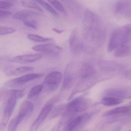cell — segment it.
I'll return each mask as SVG.
<instances>
[{"instance_id": "obj_38", "label": "cell", "mask_w": 131, "mask_h": 131, "mask_svg": "<svg viewBox=\"0 0 131 131\" xmlns=\"http://www.w3.org/2000/svg\"><path fill=\"white\" fill-rule=\"evenodd\" d=\"M131 131V129H130V130H128V131Z\"/></svg>"}, {"instance_id": "obj_1", "label": "cell", "mask_w": 131, "mask_h": 131, "mask_svg": "<svg viewBox=\"0 0 131 131\" xmlns=\"http://www.w3.org/2000/svg\"><path fill=\"white\" fill-rule=\"evenodd\" d=\"M83 35L90 44L92 52L105 41L106 30L102 19L90 10L85 12L83 20Z\"/></svg>"}, {"instance_id": "obj_28", "label": "cell", "mask_w": 131, "mask_h": 131, "mask_svg": "<svg viewBox=\"0 0 131 131\" xmlns=\"http://www.w3.org/2000/svg\"><path fill=\"white\" fill-rule=\"evenodd\" d=\"M48 2L50 3V4H52L57 10L63 13H66L65 8L60 1H49Z\"/></svg>"}, {"instance_id": "obj_31", "label": "cell", "mask_w": 131, "mask_h": 131, "mask_svg": "<svg viewBox=\"0 0 131 131\" xmlns=\"http://www.w3.org/2000/svg\"><path fill=\"white\" fill-rule=\"evenodd\" d=\"M24 24L27 27H30L34 29L37 28V24L35 20H25L23 21Z\"/></svg>"}, {"instance_id": "obj_10", "label": "cell", "mask_w": 131, "mask_h": 131, "mask_svg": "<svg viewBox=\"0 0 131 131\" xmlns=\"http://www.w3.org/2000/svg\"><path fill=\"white\" fill-rule=\"evenodd\" d=\"M43 76V74L41 73H32L26 74L20 77L9 80L5 83L4 85L7 87L10 88L21 86L30 81L40 78Z\"/></svg>"}, {"instance_id": "obj_40", "label": "cell", "mask_w": 131, "mask_h": 131, "mask_svg": "<svg viewBox=\"0 0 131 131\" xmlns=\"http://www.w3.org/2000/svg\"></svg>"}, {"instance_id": "obj_29", "label": "cell", "mask_w": 131, "mask_h": 131, "mask_svg": "<svg viewBox=\"0 0 131 131\" xmlns=\"http://www.w3.org/2000/svg\"><path fill=\"white\" fill-rule=\"evenodd\" d=\"M0 28H1V31H0L1 36H4V35L13 33L16 31L15 29L9 27L1 26Z\"/></svg>"}, {"instance_id": "obj_6", "label": "cell", "mask_w": 131, "mask_h": 131, "mask_svg": "<svg viewBox=\"0 0 131 131\" xmlns=\"http://www.w3.org/2000/svg\"><path fill=\"white\" fill-rule=\"evenodd\" d=\"M93 114L84 113L70 119L65 124L62 131H79L90 119Z\"/></svg>"}, {"instance_id": "obj_3", "label": "cell", "mask_w": 131, "mask_h": 131, "mask_svg": "<svg viewBox=\"0 0 131 131\" xmlns=\"http://www.w3.org/2000/svg\"><path fill=\"white\" fill-rule=\"evenodd\" d=\"M90 102L88 99L80 96L71 100L66 105V109L60 121L62 124L83 112L89 108Z\"/></svg>"}, {"instance_id": "obj_12", "label": "cell", "mask_w": 131, "mask_h": 131, "mask_svg": "<svg viewBox=\"0 0 131 131\" xmlns=\"http://www.w3.org/2000/svg\"><path fill=\"white\" fill-rule=\"evenodd\" d=\"M32 49L37 52H40L45 55L51 56H57L62 52V47L53 43H46L34 46Z\"/></svg>"}, {"instance_id": "obj_16", "label": "cell", "mask_w": 131, "mask_h": 131, "mask_svg": "<svg viewBox=\"0 0 131 131\" xmlns=\"http://www.w3.org/2000/svg\"><path fill=\"white\" fill-rule=\"evenodd\" d=\"M105 94L107 96L122 98H131V90L126 88H115L107 90Z\"/></svg>"}, {"instance_id": "obj_7", "label": "cell", "mask_w": 131, "mask_h": 131, "mask_svg": "<svg viewBox=\"0 0 131 131\" xmlns=\"http://www.w3.org/2000/svg\"><path fill=\"white\" fill-rule=\"evenodd\" d=\"M62 79V74L59 71L49 73L44 79L42 85L46 91H54L58 88Z\"/></svg>"}, {"instance_id": "obj_36", "label": "cell", "mask_w": 131, "mask_h": 131, "mask_svg": "<svg viewBox=\"0 0 131 131\" xmlns=\"http://www.w3.org/2000/svg\"><path fill=\"white\" fill-rule=\"evenodd\" d=\"M53 30L54 31V32H56L57 33L60 34L61 33H62L63 32H64V30H60L58 29H53Z\"/></svg>"}, {"instance_id": "obj_33", "label": "cell", "mask_w": 131, "mask_h": 131, "mask_svg": "<svg viewBox=\"0 0 131 131\" xmlns=\"http://www.w3.org/2000/svg\"><path fill=\"white\" fill-rule=\"evenodd\" d=\"M11 12L6 11L1 9L0 10V19H4L5 18H7L9 16L11 15Z\"/></svg>"}, {"instance_id": "obj_39", "label": "cell", "mask_w": 131, "mask_h": 131, "mask_svg": "<svg viewBox=\"0 0 131 131\" xmlns=\"http://www.w3.org/2000/svg\"></svg>"}, {"instance_id": "obj_24", "label": "cell", "mask_w": 131, "mask_h": 131, "mask_svg": "<svg viewBox=\"0 0 131 131\" xmlns=\"http://www.w3.org/2000/svg\"><path fill=\"white\" fill-rule=\"evenodd\" d=\"M35 2L42 6L49 13L56 17L59 16V14L57 12L53 9V7L47 2L44 1H35Z\"/></svg>"}, {"instance_id": "obj_19", "label": "cell", "mask_w": 131, "mask_h": 131, "mask_svg": "<svg viewBox=\"0 0 131 131\" xmlns=\"http://www.w3.org/2000/svg\"><path fill=\"white\" fill-rule=\"evenodd\" d=\"M40 15L37 11L31 10H23L18 11L14 14L13 18L15 19L25 20L29 17Z\"/></svg>"}, {"instance_id": "obj_35", "label": "cell", "mask_w": 131, "mask_h": 131, "mask_svg": "<svg viewBox=\"0 0 131 131\" xmlns=\"http://www.w3.org/2000/svg\"><path fill=\"white\" fill-rule=\"evenodd\" d=\"M125 75L127 79L131 80V69L126 72Z\"/></svg>"}, {"instance_id": "obj_32", "label": "cell", "mask_w": 131, "mask_h": 131, "mask_svg": "<svg viewBox=\"0 0 131 131\" xmlns=\"http://www.w3.org/2000/svg\"><path fill=\"white\" fill-rule=\"evenodd\" d=\"M12 3L9 1H0V9L1 10L8 9L12 7Z\"/></svg>"}, {"instance_id": "obj_4", "label": "cell", "mask_w": 131, "mask_h": 131, "mask_svg": "<svg viewBox=\"0 0 131 131\" xmlns=\"http://www.w3.org/2000/svg\"><path fill=\"white\" fill-rule=\"evenodd\" d=\"M3 92L8 95L4 110L3 115L1 122V131L6 128L9 123L10 118L13 113L18 99L22 98L24 95V91L23 90H3Z\"/></svg>"}, {"instance_id": "obj_37", "label": "cell", "mask_w": 131, "mask_h": 131, "mask_svg": "<svg viewBox=\"0 0 131 131\" xmlns=\"http://www.w3.org/2000/svg\"><path fill=\"white\" fill-rule=\"evenodd\" d=\"M121 129V127H118L114 129L113 130V131H120Z\"/></svg>"}, {"instance_id": "obj_18", "label": "cell", "mask_w": 131, "mask_h": 131, "mask_svg": "<svg viewBox=\"0 0 131 131\" xmlns=\"http://www.w3.org/2000/svg\"><path fill=\"white\" fill-rule=\"evenodd\" d=\"M40 54H30L17 56L11 59L10 61L17 63H29L37 61L41 59Z\"/></svg>"}, {"instance_id": "obj_9", "label": "cell", "mask_w": 131, "mask_h": 131, "mask_svg": "<svg viewBox=\"0 0 131 131\" xmlns=\"http://www.w3.org/2000/svg\"><path fill=\"white\" fill-rule=\"evenodd\" d=\"M76 78L75 67L72 63H70L67 65L64 72L61 91H64L72 88L75 82Z\"/></svg>"}, {"instance_id": "obj_13", "label": "cell", "mask_w": 131, "mask_h": 131, "mask_svg": "<svg viewBox=\"0 0 131 131\" xmlns=\"http://www.w3.org/2000/svg\"><path fill=\"white\" fill-rule=\"evenodd\" d=\"M34 108L32 103L29 100H24L22 103L18 114L15 117L19 124H20L24 119L30 115L33 111Z\"/></svg>"}, {"instance_id": "obj_22", "label": "cell", "mask_w": 131, "mask_h": 131, "mask_svg": "<svg viewBox=\"0 0 131 131\" xmlns=\"http://www.w3.org/2000/svg\"><path fill=\"white\" fill-rule=\"evenodd\" d=\"M99 65L102 70L105 72H113L118 68V64L114 62H101Z\"/></svg>"}, {"instance_id": "obj_26", "label": "cell", "mask_w": 131, "mask_h": 131, "mask_svg": "<svg viewBox=\"0 0 131 131\" xmlns=\"http://www.w3.org/2000/svg\"><path fill=\"white\" fill-rule=\"evenodd\" d=\"M21 5L25 7H28L30 9H32L38 10L40 12H43L42 9L35 3L34 1H20Z\"/></svg>"}, {"instance_id": "obj_15", "label": "cell", "mask_w": 131, "mask_h": 131, "mask_svg": "<svg viewBox=\"0 0 131 131\" xmlns=\"http://www.w3.org/2000/svg\"><path fill=\"white\" fill-rule=\"evenodd\" d=\"M131 106H123L117 107L111 110L105 112L103 116L104 117L111 116H122L131 117Z\"/></svg>"}, {"instance_id": "obj_17", "label": "cell", "mask_w": 131, "mask_h": 131, "mask_svg": "<svg viewBox=\"0 0 131 131\" xmlns=\"http://www.w3.org/2000/svg\"><path fill=\"white\" fill-rule=\"evenodd\" d=\"M96 73L94 67L89 63H85L81 66L79 71L80 79H90L95 76Z\"/></svg>"}, {"instance_id": "obj_34", "label": "cell", "mask_w": 131, "mask_h": 131, "mask_svg": "<svg viewBox=\"0 0 131 131\" xmlns=\"http://www.w3.org/2000/svg\"><path fill=\"white\" fill-rule=\"evenodd\" d=\"M62 122L60 120L59 122H58L51 129L50 131H60V127L62 125Z\"/></svg>"}, {"instance_id": "obj_20", "label": "cell", "mask_w": 131, "mask_h": 131, "mask_svg": "<svg viewBox=\"0 0 131 131\" xmlns=\"http://www.w3.org/2000/svg\"><path fill=\"white\" fill-rule=\"evenodd\" d=\"M124 99L113 96H105L101 100V104L105 106L116 105L124 102Z\"/></svg>"}, {"instance_id": "obj_23", "label": "cell", "mask_w": 131, "mask_h": 131, "mask_svg": "<svg viewBox=\"0 0 131 131\" xmlns=\"http://www.w3.org/2000/svg\"><path fill=\"white\" fill-rule=\"evenodd\" d=\"M43 89V86L42 85L35 86L30 90L27 96L28 99H31L38 96L41 93Z\"/></svg>"}, {"instance_id": "obj_8", "label": "cell", "mask_w": 131, "mask_h": 131, "mask_svg": "<svg viewBox=\"0 0 131 131\" xmlns=\"http://www.w3.org/2000/svg\"><path fill=\"white\" fill-rule=\"evenodd\" d=\"M98 81L97 78L95 77L90 79H80L77 83L72 90L70 95L69 96L68 100H71L73 97L78 93L83 92L89 89L90 88L94 86Z\"/></svg>"}, {"instance_id": "obj_30", "label": "cell", "mask_w": 131, "mask_h": 131, "mask_svg": "<svg viewBox=\"0 0 131 131\" xmlns=\"http://www.w3.org/2000/svg\"><path fill=\"white\" fill-rule=\"evenodd\" d=\"M19 124L16 119L14 117L9 123L7 128V131H17Z\"/></svg>"}, {"instance_id": "obj_2", "label": "cell", "mask_w": 131, "mask_h": 131, "mask_svg": "<svg viewBox=\"0 0 131 131\" xmlns=\"http://www.w3.org/2000/svg\"><path fill=\"white\" fill-rule=\"evenodd\" d=\"M108 52H114L117 57L131 55V27L125 26L116 29L112 34L108 43Z\"/></svg>"}, {"instance_id": "obj_25", "label": "cell", "mask_w": 131, "mask_h": 131, "mask_svg": "<svg viewBox=\"0 0 131 131\" xmlns=\"http://www.w3.org/2000/svg\"><path fill=\"white\" fill-rule=\"evenodd\" d=\"M34 69L31 67L24 66L18 67L16 68L13 71L11 72L9 75H20L23 73H27L29 72H31Z\"/></svg>"}, {"instance_id": "obj_27", "label": "cell", "mask_w": 131, "mask_h": 131, "mask_svg": "<svg viewBox=\"0 0 131 131\" xmlns=\"http://www.w3.org/2000/svg\"><path fill=\"white\" fill-rule=\"evenodd\" d=\"M27 38L32 41L39 42H45L52 40L51 38H45L36 34H29L27 36Z\"/></svg>"}, {"instance_id": "obj_14", "label": "cell", "mask_w": 131, "mask_h": 131, "mask_svg": "<svg viewBox=\"0 0 131 131\" xmlns=\"http://www.w3.org/2000/svg\"><path fill=\"white\" fill-rule=\"evenodd\" d=\"M115 13L119 16L131 19V2L126 1H118L115 6Z\"/></svg>"}, {"instance_id": "obj_21", "label": "cell", "mask_w": 131, "mask_h": 131, "mask_svg": "<svg viewBox=\"0 0 131 131\" xmlns=\"http://www.w3.org/2000/svg\"><path fill=\"white\" fill-rule=\"evenodd\" d=\"M66 104H60L53 107L50 114L49 118L50 119H53L60 115H62L66 109Z\"/></svg>"}, {"instance_id": "obj_11", "label": "cell", "mask_w": 131, "mask_h": 131, "mask_svg": "<svg viewBox=\"0 0 131 131\" xmlns=\"http://www.w3.org/2000/svg\"><path fill=\"white\" fill-rule=\"evenodd\" d=\"M69 42L70 49L73 54L75 55L81 52H86V46L85 43L80 40L77 29H74L71 32Z\"/></svg>"}, {"instance_id": "obj_5", "label": "cell", "mask_w": 131, "mask_h": 131, "mask_svg": "<svg viewBox=\"0 0 131 131\" xmlns=\"http://www.w3.org/2000/svg\"><path fill=\"white\" fill-rule=\"evenodd\" d=\"M59 96L56 95L49 100L42 108L38 116L32 124L29 131H37L46 118L49 116L55 104L59 100Z\"/></svg>"}]
</instances>
